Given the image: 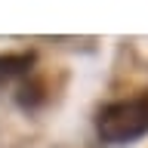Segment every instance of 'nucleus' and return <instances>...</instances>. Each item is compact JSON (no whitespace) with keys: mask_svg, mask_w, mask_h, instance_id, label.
Returning <instances> with one entry per match:
<instances>
[{"mask_svg":"<svg viewBox=\"0 0 148 148\" xmlns=\"http://www.w3.org/2000/svg\"><path fill=\"white\" fill-rule=\"evenodd\" d=\"M31 65V56H0V80H6V77H16V74H22Z\"/></svg>","mask_w":148,"mask_h":148,"instance_id":"obj_2","label":"nucleus"},{"mask_svg":"<svg viewBox=\"0 0 148 148\" xmlns=\"http://www.w3.org/2000/svg\"><path fill=\"white\" fill-rule=\"evenodd\" d=\"M96 133L108 145H130L148 133V92L102 105L96 114Z\"/></svg>","mask_w":148,"mask_h":148,"instance_id":"obj_1","label":"nucleus"}]
</instances>
